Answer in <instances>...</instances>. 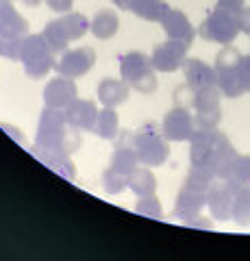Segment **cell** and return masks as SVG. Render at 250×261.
Instances as JSON below:
<instances>
[{
	"mask_svg": "<svg viewBox=\"0 0 250 261\" xmlns=\"http://www.w3.org/2000/svg\"><path fill=\"white\" fill-rule=\"evenodd\" d=\"M191 44L189 42H181V39H165L163 44L155 46V50L150 55L152 68L155 72H176L183 68L185 59H187Z\"/></svg>",
	"mask_w": 250,
	"mask_h": 261,
	"instance_id": "obj_9",
	"label": "cell"
},
{
	"mask_svg": "<svg viewBox=\"0 0 250 261\" xmlns=\"http://www.w3.org/2000/svg\"><path fill=\"white\" fill-rule=\"evenodd\" d=\"M191 107H193V120L196 128H217L222 122V92L217 85L191 89Z\"/></svg>",
	"mask_w": 250,
	"mask_h": 261,
	"instance_id": "obj_6",
	"label": "cell"
},
{
	"mask_svg": "<svg viewBox=\"0 0 250 261\" xmlns=\"http://www.w3.org/2000/svg\"><path fill=\"white\" fill-rule=\"evenodd\" d=\"M239 33L241 31H239L237 13L229 11V9H220V7H215V9L205 18V22L200 24V29H198V35L203 39L222 44V46L233 44Z\"/></svg>",
	"mask_w": 250,
	"mask_h": 261,
	"instance_id": "obj_5",
	"label": "cell"
},
{
	"mask_svg": "<svg viewBox=\"0 0 250 261\" xmlns=\"http://www.w3.org/2000/svg\"><path fill=\"white\" fill-rule=\"evenodd\" d=\"M241 59V53L237 48H233L231 44L224 46L215 57V72H217V87H220L222 96L227 98H239L246 94L244 85L239 79L237 63Z\"/></svg>",
	"mask_w": 250,
	"mask_h": 261,
	"instance_id": "obj_7",
	"label": "cell"
},
{
	"mask_svg": "<svg viewBox=\"0 0 250 261\" xmlns=\"http://www.w3.org/2000/svg\"><path fill=\"white\" fill-rule=\"evenodd\" d=\"M231 205H233V185L224 178H213V183L207 190V207L213 220H231Z\"/></svg>",
	"mask_w": 250,
	"mask_h": 261,
	"instance_id": "obj_12",
	"label": "cell"
},
{
	"mask_svg": "<svg viewBox=\"0 0 250 261\" xmlns=\"http://www.w3.org/2000/svg\"><path fill=\"white\" fill-rule=\"evenodd\" d=\"M133 148L140 163L148 168L163 166L170 157V146H168L165 135L155 124H144L137 133H133Z\"/></svg>",
	"mask_w": 250,
	"mask_h": 261,
	"instance_id": "obj_4",
	"label": "cell"
},
{
	"mask_svg": "<svg viewBox=\"0 0 250 261\" xmlns=\"http://www.w3.org/2000/svg\"><path fill=\"white\" fill-rule=\"evenodd\" d=\"M102 187H104V192L107 194H120L126 187V176L118 174L116 170L107 168L104 170V174H102Z\"/></svg>",
	"mask_w": 250,
	"mask_h": 261,
	"instance_id": "obj_32",
	"label": "cell"
},
{
	"mask_svg": "<svg viewBox=\"0 0 250 261\" xmlns=\"http://www.w3.org/2000/svg\"><path fill=\"white\" fill-rule=\"evenodd\" d=\"M80 144H83L80 130L68 124V130H66V135H63V140H61V148L59 150L66 152V154H74L76 150H80Z\"/></svg>",
	"mask_w": 250,
	"mask_h": 261,
	"instance_id": "obj_33",
	"label": "cell"
},
{
	"mask_svg": "<svg viewBox=\"0 0 250 261\" xmlns=\"http://www.w3.org/2000/svg\"><path fill=\"white\" fill-rule=\"evenodd\" d=\"M42 35L46 39L48 48H50L54 55H61L68 48V44H70V39H68L66 33H63L59 20H50V22H48L44 27V31H42Z\"/></svg>",
	"mask_w": 250,
	"mask_h": 261,
	"instance_id": "obj_27",
	"label": "cell"
},
{
	"mask_svg": "<svg viewBox=\"0 0 250 261\" xmlns=\"http://www.w3.org/2000/svg\"><path fill=\"white\" fill-rule=\"evenodd\" d=\"M233 205H231V220L237 224H248L250 222V185H239L233 183Z\"/></svg>",
	"mask_w": 250,
	"mask_h": 261,
	"instance_id": "obj_24",
	"label": "cell"
},
{
	"mask_svg": "<svg viewBox=\"0 0 250 261\" xmlns=\"http://www.w3.org/2000/svg\"><path fill=\"white\" fill-rule=\"evenodd\" d=\"M20 61L29 79H44L48 76V72L54 70L57 55L48 48L42 33H33V35H24L22 39Z\"/></svg>",
	"mask_w": 250,
	"mask_h": 261,
	"instance_id": "obj_2",
	"label": "cell"
},
{
	"mask_svg": "<svg viewBox=\"0 0 250 261\" xmlns=\"http://www.w3.org/2000/svg\"><path fill=\"white\" fill-rule=\"evenodd\" d=\"M24 3H26V5H31V7H35V5H39V3H42V0H24Z\"/></svg>",
	"mask_w": 250,
	"mask_h": 261,
	"instance_id": "obj_40",
	"label": "cell"
},
{
	"mask_svg": "<svg viewBox=\"0 0 250 261\" xmlns=\"http://www.w3.org/2000/svg\"><path fill=\"white\" fill-rule=\"evenodd\" d=\"M126 187H131V192L137 196H148L157 192V178L152 174L150 168H140L137 166L126 178Z\"/></svg>",
	"mask_w": 250,
	"mask_h": 261,
	"instance_id": "obj_25",
	"label": "cell"
},
{
	"mask_svg": "<svg viewBox=\"0 0 250 261\" xmlns=\"http://www.w3.org/2000/svg\"><path fill=\"white\" fill-rule=\"evenodd\" d=\"M78 94L74 79H68V76H57V79H50L44 87V105L46 107H52V109H66L68 105L74 100Z\"/></svg>",
	"mask_w": 250,
	"mask_h": 261,
	"instance_id": "obj_13",
	"label": "cell"
},
{
	"mask_svg": "<svg viewBox=\"0 0 250 261\" xmlns=\"http://www.w3.org/2000/svg\"><path fill=\"white\" fill-rule=\"evenodd\" d=\"M161 133L165 135L168 142L191 140V135L196 133V120H193V113L189 111V107L174 105V107L165 113L163 124H161Z\"/></svg>",
	"mask_w": 250,
	"mask_h": 261,
	"instance_id": "obj_10",
	"label": "cell"
},
{
	"mask_svg": "<svg viewBox=\"0 0 250 261\" xmlns=\"http://www.w3.org/2000/svg\"><path fill=\"white\" fill-rule=\"evenodd\" d=\"M237 20H239V31L250 35V7H241L237 13Z\"/></svg>",
	"mask_w": 250,
	"mask_h": 261,
	"instance_id": "obj_36",
	"label": "cell"
},
{
	"mask_svg": "<svg viewBox=\"0 0 250 261\" xmlns=\"http://www.w3.org/2000/svg\"><path fill=\"white\" fill-rule=\"evenodd\" d=\"M207 207V194L203 192H196L191 187H181L179 196H176V202H174V218H181L183 222H187L189 218L198 216L200 211Z\"/></svg>",
	"mask_w": 250,
	"mask_h": 261,
	"instance_id": "obj_17",
	"label": "cell"
},
{
	"mask_svg": "<svg viewBox=\"0 0 250 261\" xmlns=\"http://www.w3.org/2000/svg\"><path fill=\"white\" fill-rule=\"evenodd\" d=\"M96 63V53L94 48L83 46V48H74V50H63L57 57V63H54V70L61 76L68 79H78L87 74Z\"/></svg>",
	"mask_w": 250,
	"mask_h": 261,
	"instance_id": "obj_11",
	"label": "cell"
},
{
	"mask_svg": "<svg viewBox=\"0 0 250 261\" xmlns=\"http://www.w3.org/2000/svg\"><path fill=\"white\" fill-rule=\"evenodd\" d=\"M31 152H33V157L37 161H42L44 166H48L52 170V172H57L59 176L68 178V181H74L76 178V168L74 163H72L70 154L61 152V150H46V148H37V146H33L31 148Z\"/></svg>",
	"mask_w": 250,
	"mask_h": 261,
	"instance_id": "obj_18",
	"label": "cell"
},
{
	"mask_svg": "<svg viewBox=\"0 0 250 261\" xmlns=\"http://www.w3.org/2000/svg\"><path fill=\"white\" fill-rule=\"evenodd\" d=\"M92 130L98 137H102V140H107V142L118 140V135H120V116H118L116 107H102L98 111V118H96V124H94Z\"/></svg>",
	"mask_w": 250,
	"mask_h": 261,
	"instance_id": "obj_23",
	"label": "cell"
},
{
	"mask_svg": "<svg viewBox=\"0 0 250 261\" xmlns=\"http://www.w3.org/2000/svg\"><path fill=\"white\" fill-rule=\"evenodd\" d=\"M183 74H185V85L189 89H200L209 85H217V72L203 59H185L183 63Z\"/></svg>",
	"mask_w": 250,
	"mask_h": 261,
	"instance_id": "obj_15",
	"label": "cell"
},
{
	"mask_svg": "<svg viewBox=\"0 0 250 261\" xmlns=\"http://www.w3.org/2000/svg\"><path fill=\"white\" fill-rule=\"evenodd\" d=\"M189 144H191V148H189L191 166L207 170L215 178H227L231 166L237 159V152L222 130L196 128Z\"/></svg>",
	"mask_w": 250,
	"mask_h": 261,
	"instance_id": "obj_1",
	"label": "cell"
},
{
	"mask_svg": "<svg viewBox=\"0 0 250 261\" xmlns=\"http://www.w3.org/2000/svg\"><path fill=\"white\" fill-rule=\"evenodd\" d=\"M185 224L191 226V228H205V231H211V228H213V222H211V220L203 218L200 214H198V216H193V218H189Z\"/></svg>",
	"mask_w": 250,
	"mask_h": 261,
	"instance_id": "obj_37",
	"label": "cell"
},
{
	"mask_svg": "<svg viewBox=\"0 0 250 261\" xmlns=\"http://www.w3.org/2000/svg\"><path fill=\"white\" fill-rule=\"evenodd\" d=\"M98 107L92 100H83V98H74L63 113H66V120L70 126H74L78 130H92L96 124V118H98Z\"/></svg>",
	"mask_w": 250,
	"mask_h": 261,
	"instance_id": "obj_14",
	"label": "cell"
},
{
	"mask_svg": "<svg viewBox=\"0 0 250 261\" xmlns=\"http://www.w3.org/2000/svg\"><path fill=\"white\" fill-rule=\"evenodd\" d=\"M24 37H3L0 35V57L9 61H20V48Z\"/></svg>",
	"mask_w": 250,
	"mask_h": 261,
	"instance_id": "obj_31",
	"label": "cell"
},
{
	"mask_svg": "<svg viewBox=\"0 0 250 261\" xmlns=\"http://www.w3.org/2000/svg\"><path fill=\"white\" fill-rule=\"evenodd\" d=\"M135 214H140L144 218H152V220H161L163 218V207L155 194H148V196H140L135 205Z\"/></svg>",
	"mask_w": 250,
	"mask_h": 261,
	"instance_id": "obj_30",
	"label": "cell"
},
{
	"mask_svg": "<svg viewBox=\"0 0 250 261\" xmlns=\"http://www.w3.org/2000/svg\"><path fill=\"white\" fill-rule=\"evenodd\" d=\"M244 3L246 0H217V7H220V9H229V11L239 13V9L244 7Z\"/></svg>",
	"mask_w": 250,
	"mask_h": 261,
	"instance_id": "obj_38",
	"label": "cell"
},
{
	"mask_svg": "<svg viewBox=\"0 0 250 261\" xmlns=\"http://www.w3.org/2000/svg\"><path fill=\"white\" fill-rule=\"evenodd\" d=\"M131 85L124 79H102L96 87V98L102 107H118L128 100Z\"/></svg>",
	"mask_w": 250,
	"mask_h": 261,
	"instance_id": "obj_20",
	"label": "cell"
},
{
	"mask_svg": "<svg viewBox=\"0 0 250 261\" xmlns=\"http://www.w3.org/2000/svg\"><path fill=\"white\" fill-rule=\"evenodd\" d=\"M59 24H61V29L68 35L70 42H76V39H80L87 31H90V20H87L83 13H76V11L63 13L59 18Z\"/></svg>",
	"mask_w": 250,
	"mask_h": 261,
	"instance_id": "obj_26",
	"label": "cell"
},
{
	"mask_svg": "<svg viewBox=\"0 0 250 261\" xmlns=\"http://www.w3.org/2000/svg\"><path fill=\"white\" fill-rule=\"evenodd\" d=\"M44 3L50 7L52 11H57V13H68L72 11V7H74V0H44Z\"/></svg>",
	"mask_w": 250,
	"mask_h": 261,
	"instance_id": "obj_35",
	"label": "cell"
},
{
	"mask_svg": "<svg viewBox=\"0 0 250 261\" xmlns=\"http://www.w3.org/2000/svg\"><path fill=\"white\" fill-rule=\"evenodd\" d=\"M224 181H233L239 185H250V154H237Z\"/></svg>",
	"mask_w": 250,
	"mask_h": 261,
	"instance_id": "obj_28",
	"label": "cell"
},
{
	"mask_svg": "<svg viewBox=\"0 0 250 261\" xmlns=\"http://www.w3.org/2000/svg\"><path fill=\"white\" fill-rule=\"evenodd\" d=\"M66 130H68V120L63 109H52L44 105L42 116H39V122H37L35 146L46 150H59Z\"/></svg>",
	"mask_w": 250,
	"mask_h": 261,
	"instance_id": "obj_8",
	"label": "cell"
},
{
	"mask_svg": "<svg viewBox=\"0 0 250 261\" xmlns=\"http://www.w3.org/2000/svg\"><path fill=\"white\" fill-rule=\"evenodd\" d=\"M237 70H239V79H241V85H244L246 94H250V55H241Z\"/></svg>",
	"mask_w": 250,
	"mask_h": 261,
	"instance_id": "obj_34",
	"label": "cell"
},
{
	"mask_svg": "<svg viewBox=\"0 0 250 261\" xmlns=\"http://www.w3.org/2000/svg\"><path fill=\"white\" fill-rule=\"evenodd\" d=\"M213 174L211 172H207V170H203V168H196V166H191L189 168V172H187V176H185V187H191V190H196V192H203V194H207V190H209V185L213 183Z\"/></svg>",
	"mask_w": 250,
	"mask_h": 261,
	"instance_id": "obj_29",
	"label": "cell"
},
{
	"mask_svg": "<svg viewBox=\"0 0 250 261\" xmlns=\"http://www.w3.org/2000/svg\"><path fill=\"white\" fill-rule=\"evenodd\" d=\"M118 27H120V20L114 9L96 11V15L90 22V31L96 39H111L118 33Z\"/></svg>",
	"mask_w": 250,
	"mask_h": 261,
	"instance_id": "obj_22",
	"label": "cell"
},
{
	"mask_svg": "<svg viewBox=\"0 0 250 261\" xmlns=\"http://www.w3.org/2000/svg\"><path fill=\"white\" fill-rule=\"evenodd\" d=\"M111 3H114L116 7H118V9H128V3H131V0H111Z\"/></svg>",
	"mask_w": 250,
	"mask_h": 261,
	"instance_id": "obj_39",
	"label": "cell"
},
{
	"mask_svg": "<svg viewBox=\"0 0 250 261\" xmlns=\"http://www.w3.org/2000/svg\"><path fill=\"white\" fill-rule=\"evenodd\" d=\"M159 24H161V29H163V33H165L168 39H181V42L193 44V37H196V29L191 27L189 18H187V15H185L183 11L170 9V11L163 15V20H161Z\"/></svg>",
	"mask_w": 250,
	"mask_h": 261,
	"instance_id": "obj_16",
	"label": "cell"
},
{
	"mask_svg": "<svg viewBox=\"0 0 250 261\" xmlns=\"http://www.w3.org/2000/svg\"><path fill=\"white\" fill-rule=\"evenodd\" d=\"M126 11L135 13L137 18L146 22H161L163 15L170 11V5L165 0H131Z\"/></svg>",
	"mask_w": 250,
	"mask_h": 261,
	"instance_id": "obj_21",
	"label": "cell"
},
{
	"mask_svg": "<svg viewBox=\"0 0 250 261\" xmlns=\"http://www.w3.org/2000/svg\"><path fill=\"white\" fill-rule=\"evenodd\" d=\"M120 74L140 94H152L157 89L155 68H152L150 57L144 53L131 50L120 55Z\"/></svg>",
	"mask_w": 250,
	"mask_h": 261,
	"instance_id": "obj_3",
	"label": "cell"
},
{
	"mask_svg": "<svg viewBox=\"0 0 250 261\" xmlns=\"http://www.w3.org/2000/svg\"><path fill=\"white\" fill-rule=\"evenodd\" d=\"M29 33L26 18L15 9L11 0H0V35L3 37H24Z\"/></svg>",
	"mask_w": 250,
	"mask_h": 261,
	"instance_id": "obj_19",
	"label": "cell"
}]
</instances>
